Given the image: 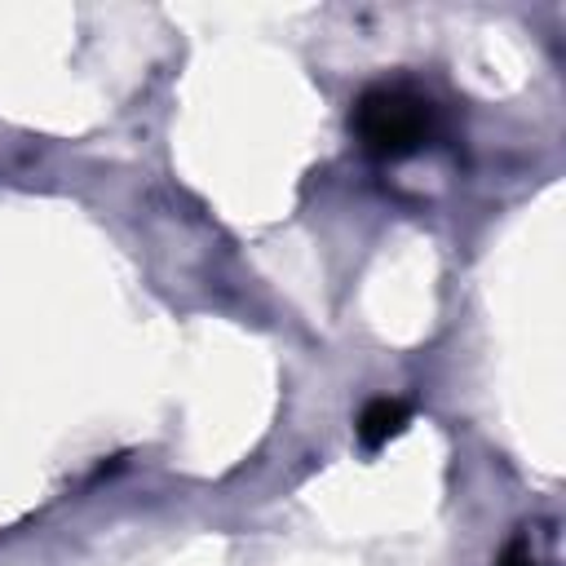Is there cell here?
Instances as JSON below:
<instances>
[{
	"label": "cell",
	"instance_id": "cell-3",
	"mask_svg": "<svg viewBox=\"0 0 566 566\" xmlns=\"http://www.w3.org/2000/svg\"><path fill=\"white\" fill-rule=\"evenodd\" d=\"M495 566H539V562H535V553H531V548H526L522 539H513V544L504 548V557H500Z\"/></svg>",
	"mask_w": 566,
	"mask_h": 566
},
{
	"label": "cell",
	"instance_id": "cell-2",
	"mask_svg": "<svg viewBox=\"0 0 566 566\" xmlns=\"http://www.w3.org/2000/svg\"><path fill=\"white\" fill-rule=\"evenodd\" d=\"M407 402L402 398H371L367 407H363V416H358V442L363 447H385L389 438H398L402 433V424H407Z\"/></svg>",
	"mask_w": 566,
	"mask_h": 566
},
{
	"label": "cell",
	"instance_id": "cell-1",
	"mask_svg": "<svg viewBox=\"0 0 566 566\" xmlns=\"http://www.w3.org/2000/svg\"><path fill=\"white\" fill-rule=\"evenodd\" d=\"M349 124H354L358 142L371 155H380V159H407L420 146H429L433 124H438V111H433V102L424 93H416L407 84H376V88H367L354 102Z\"/></svg>",
	"mask_w": 566,
	"mask_h": 566
}]
</instances>
